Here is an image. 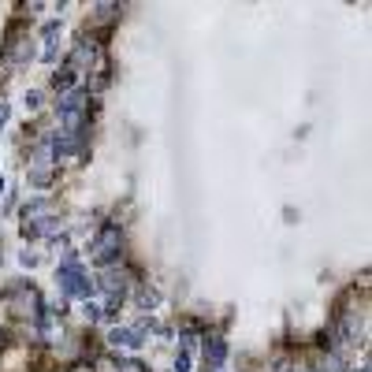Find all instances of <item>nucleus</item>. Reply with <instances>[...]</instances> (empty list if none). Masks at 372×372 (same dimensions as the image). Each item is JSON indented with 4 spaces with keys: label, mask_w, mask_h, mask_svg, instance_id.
<instances>
[{
    "label": "nucleus",
    "mask_w": 372,
    "mask_h": 372,
    "mask_svg": "<svg viewBox=\"0 0 372 372\" xmlns=\"http://www.w3.org/2000/svg\"><path fill=\"white\" fill-rule=\"evenodd\" d=\"M49 228H56V220H52V205L49 202H30L23 209V235H42Z\"/></svg>",
    "instance_id": "obj_3"
},
{
    "label": "nucleus",
    "mask_w": 372,
    "mask_h": 372,
    "mask_svg": "<svg viewBox=\"0 0 372 372\" xmlns=\"http://www.w3.org/2000/svg\"><path fill=\"white\" fill-rule=\"evenodd\" d=\"M11 309H16L19 316H37L42 313V298H37V290L34 287H16L11 290Z\"/></svg>",
    "instance_id": "obj_4"
},
{
    "label": "nucleus",
    "mask_w": 372,
    "mask_h": 372,
    "mask_svg": "<svg viewBox=\"0 0 372 372\" xmlns=\"http://www.w3.org/2000/svg\"><path fill=\"white\" fill-rule=\"evenodd\" d=\"M272 372H298V365H294V357H275Z\"/></svg>",
    "instance_id": "obj_8"
},
{
    "label": "nucleus",
    "mask_w": 372,
    "mask_h": 372,
    "mask_svg": "<svg viewBox=\"0 0 372 372\" xmlns=\"http://www.w3.org/2000/svg\"><path fill=\"white\" fill-rule=\"evenodd\" d=\"M68 372H93V365H89V361H75Z\"/></svg>",
    "instance_id": "obj_12"
},
{
    "label": "nucleus",
    "mask_w": 372,
    "mask_h": 372,
    "mask_svg": "<svg viewBox=\"0 0 372 372\" xmlns=\"http://www.w3.org/2000/svg\"><path fill=\"white\" fill-rule=\"evenodd\" d=\"M142 331H145V328H116L108 339L116 342V347H130V350H138V347H142V339H145Z\"/></svg>",
    "instance_id": "obj_6"
},
{
    "label": "nucleus",
    "mask_w": 372,
    "mask_h": 372,
    "mask_svg": "<svg viewBox=\"0 0 372 372\" xmlns=\"http://www.w3.org/2000/svg\"><path fill=\"white\" fill-rule=\"evenodd\" d=\"M93 372H119V361H112V357H97Z\"/></svg>",
    "instance_id": "obj_10"
},
{
    "label": "nucleus",
    "mask_w": 372,
    "mask_h": 372,
    "mask_svg": "<svg viewBox=\"0 0 372 372\" xmlns=\"http://www.w3.org/2000/svg\"><path fill=\"white\" fill-rule=\"evenodd\" d=\"M60 287H63V294H75V298H89V294H93L89 275L78 268L71 254L63 257V264H60Z\"/></svg>",
    "instance_id": "obj_2"
},
{
    "label": "nucleus",
    "mask_w": 372,
    "mask_h": 372,
    "mask_svg": "<svg viewBox=\"0 0 372 372\" xmlns=\"http://www.w3.org/2000/svg\"><path fill=\"white\" fill-rule=\"evenodd\" d=\"M175 372H190V354L186 350H179V357H175Z\"/></svg>",
    "instance_id": "obj_11"
},
{
    "label": "nucleus",
    "mask_w": 372,
    "mask_h": 372,
    "mask_svg": "<svg viewBox=\"0 0 372 372\" xmlns=\"http://www.w3.org/2000/svg\"><path fill=\"white\" fill-rule=\"evenodd\" d=\"M119 372H149V368H145L138 357H127V361H119Z\"/></svg>",
    "instance_id": "obj_9"
},
{
    "label": "nucleus",
    "mask_w": 372,
    "mask_h": 372,
    "mask_svg": "<svg viewBox=\"0 0 372 372\" xmlns=\"http://www.w3.org/2000/svg\"><path fill=\"white\" fill-rule=\"evenodd\" d=\"M4 119H8V101L0 97V127H4Z\"/></svg>",
    "instance_id": "obj_13"
},
{
    "label": "nucleus",
    "mask_w": 372,
    "mask_h": 372,
    "mask_svg": "<svg viewBox=\"0 0 372 372\" xmlns=\"http://www.w3.org/2000/svg\"><path fill=\"white\" fill-rule=\"evenodd\" d=\"M119 254H123V231L116 228V223H104L93 238V261L97 264H112Z\"/></svg>",
    "instance_id": "obj_1"
},
{
    "label": "nucleus",
    "mask_w": 372,
    "mask_h": 372,
    "mask_svg": "<svg viewBox=\"0 0 372 372\" xmlns=\"http://www.w3.org/2000/svg\"><path fill=\"white\" fill-rule=\"evenodd\" d=\"M223 361H228V342H223V335H205V365H209V372H216Z\"/></svg>",
    "instance_id": "obj_5"
},
{
    "label": "nucleus",
    "mask_w": 372,
    "mask_h": 372,
    "mask_svg": "<svg viewBox=\"0 0 372 372\" xmlns=\"http://www.w3.org/2000/svg\"><path fill=\"white\" fill-rule=\"evenodd\" d=\"M361 372H368V365H361Z\"/></svg>",
    "instance_id": "obj_14"
},
{
    "label": "nucleus",
    "mask_w": 372,
    "mask_h": 372,
    "mask_svg": "<svg viewBox=\"0 0 372 372\" xmlns=\"http://www.w3.org/2000/svg\"><path fill=\"white\" fill-rule=\"evenodd\" d=\"M156 302H161V298H156V290H149V287L138 290V309H156Z\"/></svg>",
    "instance_id": "obj_7"
}]
</instances>
